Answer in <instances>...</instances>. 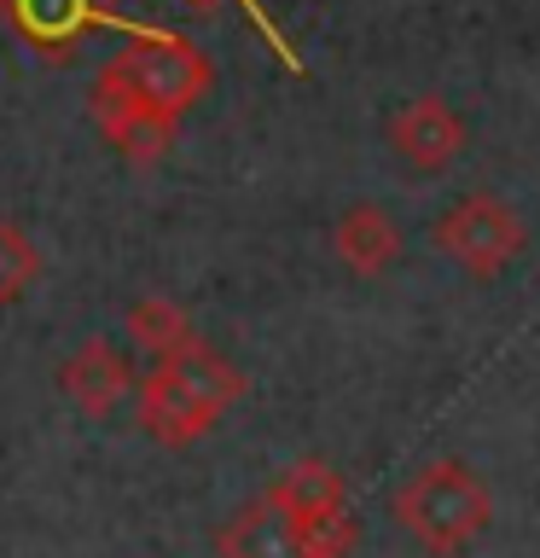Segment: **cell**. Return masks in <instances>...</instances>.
<instances>
[{"label":"cell","instance_id":"cell-5","mask_svg":"<svg viewBox=\"0 0 540 558\" xmlns=\"http://www.w3.org/2000/svg\"><path fill=\"white\" fill-rule=\"evenodd\" d=\"M94 122L105 129L111 146H122L134 157V163H151V157H163L174 146V117H163L157 105L134 87V76L122 70V59H111L94 76Z\"/></svg>","mask_w":540,"mask_h":558},{"label":"cell","instance_id":"cell-10","mask_svg":"<svg viewBox=\"0 0 540 558\" xmlns=\"http://www.w3.org/2000/svg\"><path fill=\"white\" fill-rule=\"evenodd\" d=\"M216 558H303V541H296L291 518H279L273 506L256 495L216 530Z\"/></svg>","mask_w":540,"mask_h":558},{"label":"cell","instance_id":"cell-12","mask_svg":"<svg viewBox=\"0 0 540 558\" xmlns=\"http://www.w3.org/2000/svg\"><path fill=\"white\" fill-rule=\"evenodd\" d=\"M122 331H128V349H139L146 361H169V355H181V349L198 343L192 314L181 303H169V296H139V303H128Z\"/></svg>","mask_w":540,"mask_h":558},{"label":"cell","instance_id":"cell-3","mask_svg":"<svg viewBox=\"0 0 540 558\" xmlns=\"http://www.w3.org/2000/svg\"><path fill=\"white\" fill-rule=\"evenodd\" d=\"M430 239L465 279L494 286V279L529 251V221H523L500 192H465V198H453L442 216L430 221Z\"/></svg>","mask_w":540,"mask_h":558},{"label":"cell","instance_id":"cell-4","mask_svg":"<svg viewBox=\"0 0 540 558\" xmlns=\"http://www.w3.org/2000/svg\"><path fill=\"white\" fill-rule=\"evenodd\" d=\"M122 70L134 76V87L146 94L163 117L181 122V111H192L204 94H209V59L181 35H163V29H134V41L116 52Z\"/></svg>","mask_w":540,"mask_h":558},{"label":"cell","instance_id":"cell-13","mask_svg":"<svg viewBox=\"0 0 540 558\" xmlns=\"http://www.w3.org/2000/svg\"><path fill=\"white\" fill-rule=\"evenodd\" d=\"M35 279H41V244L29 239V227L0 216V308L24 303Z\"/></svg>","mask_w":540,"mask_h":558},{"label":"cell","instance_id":"cell-11","mask_svg":"<svg viewBox=\"0 0 540 558\" xmlns=\"http://www.w3.org/2000/svg\"><path fill=\"white\" fill-rule=\"evenodd\" d=\"M0 17L17 24L29 41H41V47H64V41H76L82 29H94V24H116L99 0H0Z\"/></svg>","mask_w":540,"mask_h":558},{"label":"cell","instance_id":"cell-8","mask_svg":"<svg viewBox=\"0 0 540 558\" xmlns=\"http://www.w3.org/2000/svg\"><path fill=\"white\" fill-rule=\"evenodd\" d=\"M331 251H338V262L348 274H360V279H378V274H390L401 251H407V233H401V221L390 216L383 204L372 198H360V204H348L338 221H331Z\"/></svg>","mask_w":540,"mask_h":558},{"label":"cell","instance_id":"cell-9","mask_svg":"<svg viewBox=\"0 0 540 558\" xmlns=\"http://www.w3.org/2000/svg\"><path fill=\"white\" fill-rule=\"evenodd\" d=\"M261 500H268L279 518H291V523H314L326 512H343V506H348V483H343V471L331 460L308 453V460L279 465L273 483L261 488Z\"/></svg>","mask_w":540,"mask_h":558},{"label":"cell","instance_id":"cell-1","mask_svg":"<svg viewBox=\"0 0 540 558\" xmlns=\"http://www.w3.org/2000/svg\"><path fill=\"white\" fill-rule=\"evenodd\" d=\"M244 401V373L204 338L169 361H151L146 378H134V425L157 448H192Z\"/></svg>","mask_w":540,"mask_h":558},{"label":"cell","instance_id":"cell-7","mask_svg":"<svg viewBox=\"0 0 540 558\" xmlns=\"http://www.w3.org/2000/svg\"><path fill=\"white\" fill-rule=\"evenodd\" d=\"M134 361L128 349L105 343V338H87L76 355L59 366V390L70 396V408L87 413V418H111L122 401L134 396Z\"/></svg>","mask_w":540,"mask_h":558},{"label":"cell","instance_id":"cell-2","mask_svg":"<svg viewBox=\"0 0 540 558\" xmlns=\"http://www.w3.org/2000/svg\"><path fill=\"white\" fill-rule=\"evenodd\" d=\"M390 512L430 558H465L494 523V488L470 460L442 453L395 488Z\"/></svg>","mask_w":540,"mask_h":558},{"label":"cell","instance_id":"cell-6","mask_svg":"<svg viewBox=\"0 0 540 558\" xmlns=\"http://www.w3.org/2000/svg\"><path fill=\"white\" fill-rule=\"evenodd\" d=\"M383 140H390V151L407 163L413 174H442L465 157V117L459 105L442 99V94H413L401 111L383 122Z\"/></svg>","mask_w":540,"mask_h":558},{"label":"cell","instance_id":"cell-14","mask_svg":"<svg viewBox=\"0 0 540 558\" xmlns=\"http://www.w3.org/2000/svg\"><path fill=\"white\" fill-rule=\"evenodd\" d=\"M296 541H303V558H348V553H355V541H360V518L343 506V512L296 523Z\"/></svg>","mask_w":540,"mask_h":558}]
</instances>
